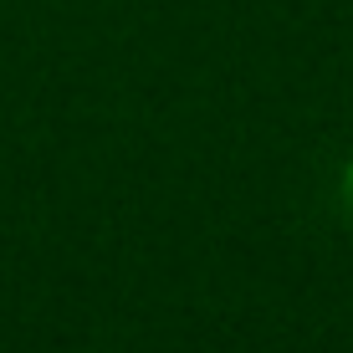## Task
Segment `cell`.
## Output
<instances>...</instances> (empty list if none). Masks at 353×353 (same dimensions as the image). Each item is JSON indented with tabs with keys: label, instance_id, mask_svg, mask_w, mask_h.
I'll list each match as a JSON object with an SVG mask.
<instances>
[{
	"label": "cell",
	"instance_id": "cell-1",
	"mask_svg": "<svg viewBox=\"0 0 353 353\" xmlns=\"http://www.w3.org/2000/svg\"><path fill=\"white\" fill-rule=\"evenodd\" d=\"M343 200H348V210H353V159H348V169H343Z\"/></svg>",
	"mask_w": 353,
	"mask_h": 353
}]
</instances>
